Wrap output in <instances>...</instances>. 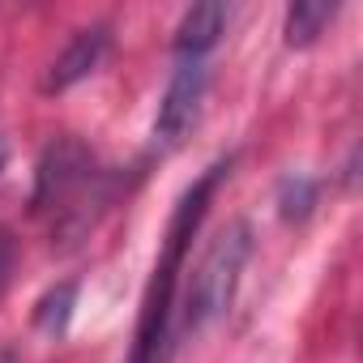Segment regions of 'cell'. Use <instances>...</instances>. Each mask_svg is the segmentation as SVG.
<instances>
[{
  "instance_id": "obj_6",
  "label": "cell",
  "mask_w": 363,
  "mask_h": 363,
  "mask_svg": "<svg viewBox=\"0 0 363 363\" xmlns=\"http://www.w3.org/2000/svg\"><path fill=\"white\" fill-rule=\"evenodd\" d=\"M227 18H231V9L227 5H218V0H206V5H193L184 18H179V26H175V56H193V60H206V52L223 39V30H227Z\"/></svg>"
},
{
  "instance_id": "obj_9",
  "label": "cell",
  "mask_w": 363,
  "mask_h": 363,
  "mask_svg": "<svg viewBox=\"0 0 363 363\" xmlns=\"http://www.w3.org/2000/svg\"><path fill=\"white\" fill-rule=\"evenodd\" d=\"M316 197H320L316 179L303 175V171H291V175H282V184H278V214L286 223H303L316 210Z\"/></svg>"
},
{
  "instance_id": "obj_4",
  "label": "cell",
  "mask_w": 363,
  "mask_h": 363,
  "mask_svg": "<svg viewBox=\"0 0 363 363\" xmlns=\"http://www.w3.org/2000/svg\"><path fill=\"white\" fill-rule=\"evenodd\" d=\"M210 90V65L193 56H175V69L167 77V90L154 111V150L171 154L189 141V133L201 120V103Z\"/></svg>"
},
{
  "instance_id": "obj_3",
  "label": "cell",
  "mask_w": 363,
  "mask_h": 363,
  "mask_svg": "<svg viewBox=\"0 0 363 363\" xmlns=\"http://www.w3.org/2000/svg\"><path fill=\"white\" fill-rule=\"evenodd\" d=\"M252 223L244 218H231L201 252L197 269H193V286L184 295V333H201L210 329L214 320H223L235 303V291H240V278L252 261Z\"/></svg>"
},
{
  "instance_id": "obj_1",
  "label": "cell",
  "mask_w": 363,
  "mask_h": 363,
  "mask_svg": "<svg viewBox=\"0 0 363 363\" xmlns=\"http://www.w3.org/2000/svg\"><path fill=\"white\" fill-rule=\"evenodd\" d=\"M235 158H218L210 162L193 184L184 189V197L175 201L171 210V223H167V235H162V252L154 261V274L145 282V295H141V316H137V333H133V350H128V363H171V350H175V299H179V269H184V257L193 248V235L201 231L206 214H210V201L218 193V184L231 175Z\"/></svg>"
},
{
  "instance_id": "obj_11",
  "label": "cell",
  "mask_w": 363,
  "mask_h": 363,
  "mask_svg": "<svg viewBox=\"0 0 363 363\" xmlns=\"http://www.w3.org/2000/svg\"><path fill=\"white\" fill-rule=\"evenodd\" d=\"M5 158H9V145H5V137H0V167H5Z\"/></svg>"
},
{
  "instance_id": "obj_8",
  "label": "cell",
  "mask_w": 363,
  "mask_h": 363,
  "mask_svg": "<svg viewBox=\"0 0 363 363\" xmlns=\"http://www.w3.org/2000/svg\"><path fill=\"white\" fill-rule=\"evenodd\" d=\"M73 308H77V282L69 278V282H56V286H48L43 295H39V303H35V325L48 333V337H60L65 329H69V320H73Z\"/></svg>"
},
{
  "instance_id": "obj_5",
  "label": "cell",
  "mask_w": 363,
  "mask_h": 363,
  "mask_svg": "<svg viewBox=\"0 0 363 363\" xmlns=\"http://www.w3.org/2000/svg\"><path fill=\"white\" fill-rule=\"evenodd\" d=\"M107 48H111V26H103V22L82 26V30L65 43V52L52 60V69H48V77H43V94H60V90L86 82V77L103 65Z\"/></svg>"
},
{
  "instance_id": "obj_7",
  "label": "cell",
  "mask_w": 363,
  "mask_h": 363,
  "mask_svg": "<svg viewBox=\"0 0 363 363\" xmlns=\"http://www.w3.org/2000/svg\"><path fill=\"white\" fill-rule=\"evenodd\" d=\"M333 13H337V5H329V0H295L282 22L286 48H312L325 35V26L333 22Z\"/></svg>"
},
{
  "instance_id": "obj_10",
  "label": "cell",
  "mask_w": 363,
  "mask_h": 363,
  "mask_svg": "<svg viewBox=\"0 0 363 363\" xmlns=\"http://www.w3.org/2000/svg\"><path fill=\"white\" fill-rule=\"evenodd\" d=\"M13 269H18V240L9 227H0V299H5V291L13 282Z\"/></svg>"
},
{
  "instance_id": "obj_2",
  "label": "cell",
  "mask_w": 363,
  "mask_h": 363,
  "mask_svg": "<svg viewBox=\"0 0 363 363\" xmlns=\"http://www.w3.org/2000/svg\"><path fill=\"white\" fill-rule=\"evenodd\" d=\"M111 175L99 167L94 150L82 145L77 137H56L35 167V214L48 218L52 244L56 240H82L99 214L111 201Z\"/></svg>"
},
{
  "instance_id": "obj_12",
  "label": "cell",
  "mask_w": 363,
  "mask_h": 363,
  "mask_svg": "<svg viewBox=\"0 0 363 363\" xmlns=\"http://www.w3.org/2000/svg\"><path fill=\"white\" fill-rule=\"evenodd\" d=\"M0 363H18V359H13V350H0Z\"/></svg>"
}]
</instances>
